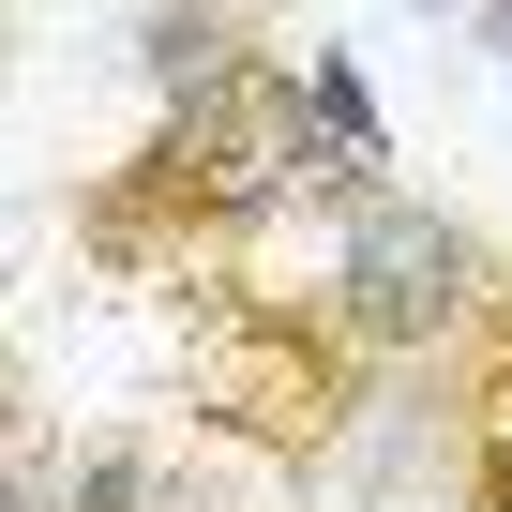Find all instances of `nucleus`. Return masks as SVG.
Returning <instances> with one entry per match:
<instances>
[{"label":"nucleus","instance_id":"obj_9","mask_svg":"<svg viewBox=\"0 0 512 512\" xmlns=\"http://www.w3.org/2000/svg\"><path fill=\"white\" fill-rule=\"evenodd\" d=\"M422 16H482V0H422Z\"/></svg>","mask_w":512,"mask_h":512},{"label":"nucleus","instance_id":"obj_5","mask_svg":"<svg viewBox=\"0 0 512 512\" xmlns=\"http://www.w3.org/2000/svg\"><path fill=\"white\" fill-rule=\"evenodd\" d=\"M302 91H317V136H332V151H347V166L377 181V166H392V121H377L362 61H347V46H317V61H302Z\"/></svg>","mask_w":512,"mask_h":512},{"label":"nucleus","instance_id":"obj_2","mask_svg":"<svg viewBox=\"0 0 512 512\" xmlns=\"http://www.w3.org/2000/svg\"><path fill=\"white\" fill-rule=\"evenodd\" d=\"M497 241L467 226V211H437V196H362V211H332V332L362 347V362H452L482 317H497Z\"/></svg>","mask_w":512,"mask_h":512},{"label":"nucleus","instance_id":"obj_1","mask_svg":"<svg viewBox=\"0 0 512 512\" xmlns=\"http://www.w3.org/2000/svg\"><path fill=\"white\" fill-rule=\"evenodd\" d=\"M362 347L332 332V302H302V287H196V317H181V392H196V422H226L241 452H272V467H317L332 452V422L362 407Z\"/></svg>","mask_w":512,"mask_h":512},{"label":"nucleus","instance_id":"obj_6","mask_svg":"<svg viewBox=\"0 0 512 512\" xmlns=\"http://www.w3.org/2000/svg\"><path fill=\"white\" fill-rule=\"evenodd\" d=\"M16 512H61V452L46 437H16Z\"/></svg>","mask_w":512,"mask_h":512},{"label":"nucleus","instance_id":"obj_4","mask_svg":"<svg viewBox=\"0 0 512 512\" xmlns=\"http://www.w3.org/2000/svg\"><path fill=\"white\" fill-rule=\"evenodd\" d=\"M452 482H467V512H512V287L452 347Z\"/></svg>","mask_w":512,"mask_h":512},{"label":"nucleus","instance_id":"obj_7","mask_svg":"<svg viewBox=\"0 0 512 512\" xmlns=\"http://www.w3.org/2000/svg\"><path fill=\"white\" fill-rule=\"evenodd\" d=\"M482 46H497V61H512V0H482Z\"/></svg>","mask_w":512,"mask_h":512},{"label":"nucleus","instance_id":"obj_8","mask_svg":"<svg viewBox=\"0 0 512 512\" xmlns=\"http://www.w3.org/2000/svg\"><path fill=\"white\" fill-rule=\"evenodd\" d=\"M151 512H211V497H196V482H166V497H151Z\"/></svg>","mask_w":512,"mask_h":512},{"label":"nucleus","instance_id":"obj_3","mask_svg":"<svg viewBox=\"0 0 512 512\" xmlns=\"http://www.w3.org/2000/svg\"><path fill=\"white\" fill-rule=\"evenodd\" d=\"M272 46V0H136V76H151V121H196L211 91L256 76Z\"/></svg>","mask_w":512,"mask_h":512}]
</instances>
